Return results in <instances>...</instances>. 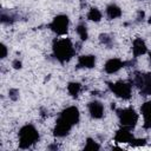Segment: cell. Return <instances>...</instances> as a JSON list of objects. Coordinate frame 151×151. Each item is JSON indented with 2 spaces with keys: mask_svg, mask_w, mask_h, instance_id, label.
Here are the masks:
<instances>
[{
  "mask_svg": "<svg viewBox=\"0 0 151 151\" xmlns=\"http://www.w3.org/2000/svg\"><path fill=\"white\" fill-rule=\"evenodd\" d=\"M52 48H53L54 57L60 63L68 61L74 55V53H76V50L73 47V44H72V41L68 38H63V39L54 40Z\"/></svg>",
  "mask_w": 151,
  "mask_h": 151,
  "instance_id": "cell-1",
  "label": "cell"
},
{
  "mask_svg": "<svg viewBox=\"0 0 151 151\" xmlns=\"http://www.w3.org/2000/svg\"><path fill=\"white\" fill-rule=\"evenodd\" d=\"M39 140V132L32 124L24 125L19 131V146L28 149Z\"/></svg>",
  "mask_w": 151,
  "mask_h": 151,
  "instance_id": "cell-2",
  "label": "cell"
},
{
  "mask_svg": "<svg viewBox=\"0 0 151 151\" xmlns=\"http://www.w3.org/2000/svg\"><path fill=\"white\" fill-rule=\"evenodd\" d=\"M117 114H118V118H119V123L124 127L132 129V127L136 126V124L138 122V113L132 107L117 110Z\"/></svg>",
  "mask_w": 151,
  "mask_h": 151,
  "instance_id": "cell-3",
  "label": "cell"
},
{
  "mask_svg": "<svg viewBox=\"0 0 151 151\" xmlns=\"http://www.w3.org/2000/svg\"><path fill=\"white\" fill-rule=\"evenodd\" d=\"M109 88L111 92H113L118 98H122L124 100H127L132 96L131 85L126 81H117V83H109Z\"/></svg>",
  "mask_w": 151,
  "mask_h": 151,
  "instance_id": "cell-4",
  "label": "cell"
},
{
  "mask_svg": "<svg viewBox=\"0 0 151 151\" xmlns=\"http://www.w3.org/2000/svg\"><path fill=\"white\" fill-rule=\"evenodd\" d=\"M68 25H70L68 17L65 14H59L52 20L50 27L58 35H65L68 32Z\"/></svg>",
  "mask_w": 151,
  "mask_h": 151,
  "instance_id": "cell-5",
  "label": "cell"
},
{
  "mask_svg": "<svg viewBox=\"0 0 151 151\" xmlns=\"http://www.w3.org/2000/svg\"><path fill=\"white\" fill-rule=\"evenodd\" d=\"M60 117L64 118L66 122H68L71 125H76L80 119V113L76 106H68L61 111Z\"/></svg>",
  "mask_w": 151,
  "mask_h": 151,
  "instance_id": "cell-6",
  "label": "cell"
},
{
  "mask_svg": "<svg viewBox=\"0 0 151 151\" xmlns=\"http://www.w3.org/2000/svg\"><path fill=\"white\" fill-rule=\"evenodd\" d=\"M72 126H73V125H71L68 122H66L64 118H61V117L59 116V118L57 119V124H55V126H54L53 133H54L55 137H59V138L65 137V136L68 134V132L71 131Z\"/></svg>",
  "mask_w": 151,
  "mask_h": 151,
  "instance_id": "cell-7",
  "label": "cell"
},
{
  "mask_svg": "<svg viewBox=\"0 0 151 151\" xmlns=\"http://www.w3.org/2000/svg\"><path fill=\"white\" fill-rule=\"evenodd\" d=\"M124 65H125V63H123L120 59H118V58H112V59H109V60L105 63L104 70H105L106 73L112 74V73L118 72L122 67H124Z\"/></svg>",
  "mask_w": 151,
  "mask_h": 151,
  "instance_id": "cell-8",
  "label": "cell"
},
{
  "mask_svg": "<svg viewBox=\"0 0 151 151\" xmlns=\"http://www.w3.org/2000/svg\"><path fill=\"white\" fill-rule=\"evenodd\" d=\"M88 112L92 118L100 119L104 116V105L98 100H93L88 104Z\"/></svg>",
  "mask_w": 151,
  "mask_h": 151,
  "instance_id": "cell-9",
  "label": "cell"
},
{
  "mask_svg": "<svg viewBox=\"0 0 151 151\" xmlns=\"http://www.w3.org/2000/svg\"><path fill=\"white\" fill-rule=\"evenodd\" d=\"M131 129L129 127H122L119 129L117 132H116V136H114V140L118 142V143H131V140L133 139V136L130 131Z\"/></svg>",
  "mask_w": 151,
  "mask_h": 151,
  "instance_id": "cell-10",
  "label": "cell"
},
{
  "mask_svg": "<svg viewBox=\"0 0 151 151\" xmlns=\"http://www.w3.org/2000/svg\"><path fill=\"white\" fill-rule=\"evenodd\" d=\"M132 52H133V55L136 58L146 53V44L142 38H136L133 40V42H132Z\"/></svg>",
  "mask_w": 151,
  "mask_h": 151,
  "instance_id": "cell-11",
  "label": "cell"
},
{
  "mask_svg": "<svg viewBox=\"0 0 151 151\" xmlns=\"http://www.w3.org/2000/svg\"><path fill=\"white\" fill-rule=\"evenodd\" d=\"M96 65V57L92 54H85L80 55L78 59V67H85V68H92Z\"/></svg>",
  "mask_w": 151,
  "mask_h": 151,
  "instance_id": "cell-12",
  "label": "cell"
},
{
  "mask_svg": "<svg viewBox=\"0 0 151 151\" xmlns=\"http://www.w3.org/2000/svg\"><path fill=\"white\" fill-rule=\"evenodd\" d=\"M140 92L144 96H151V72L144 73L143 84L140 86Z\"/></svg>",
  "mask_w": 151,
  "mask_h": 151,
  "instance_id": "cell-13",
  "label": "cell"
},
{
  "mask_svg": "<svg viewBox=\"0 0 151 151\" xmlns=\"http://www.w3.org/2000/svg\"><path fill=\"white\" fill-rule=\"evenodd\" d=\"M106 15L109 19H117L122 15V9L119 6L114 5V4H111L106 7Z\"/></svg>",
  "mask_w": 151,
  "mask_h": 151,
  "instance_id": "cell-14",
  "label": "cell"
},
{
  "mask_svg": "<svg viewBox=\"0 0 151 151\" xmlns=\"http://www.w3.org/2000/svg\"><path fill=\"white\" fill-rule=\"evenodd\" d=\"M80 90H81V86H80L79 83L71 81V83H68V85H67V91H68V93H70L73 98H77V97L79 96Z\"/></svg>",
  "mask_w": 151,
  "mask_h": 151,
  "instance_id": "cell-15",
  "label": "cell"
},
{
  "mask_svg": "<svg viewBox=\"0 0 151 151\" xmlns=\"http://www.w3.org/2000/svg\"><path fill=\"white\" fill-rule=\"evenodd\" d=\"M87 18L91 21L98 22V21L101 20V12L98 8H96V7H92V8H90V11L87 13Z\"/></svg>",
  "mask_w": 151,
  "mask_h": 151,
  "instance_id": "cell-16",
  "label": "cell"
},
{
  "mask_svg": "<svg viewBox=\"0 0 151 151\" xmlns=\"http://www.w3.org/2000/svg\"><path fill=\"white\" fill-rule=\"evenodd\" d=\"M76 31H77V33H78V35H79V38L81 40H86L88 38V33H87V28H86L85 24H79L77 26Z\"/></svg>",
  "mask_w": 151,
  "mask_h": 151,
  "instance_id": "cell-17",
  "label": "cell"
},
{
  "mask_svg": "<svg viewBox=\"0 0 151 151\" xmlns=\"http://www.w3.org/2000/svg\"><path fill=\"white\" fill-rule=\"evenodd\" d=\"M99 40H100L101 44H104V45L107 46V47H110V46L112 45V41H113V39H112L109 34H100Z\"/></svg>",
  "mask_w": 151,
  "mask_h": 151,
  "instance_id": "cell-18",
  "label": "cell"
},
{
  "mask_svg": "<svg viewBox=\"0 0 151 151\" xmlns=\"http://www.w3.org/2000/svg\"><path fill=\"white\" fill-rule=\"evenodd\" d=\"M100 149V146H99V144H97L93 139H91V138H88L87 140H86V145H85V150H99Z\"/></svg>",
  "mask_w": 151,
  "mask_h": 151,
  "instance_id": "cell-19",
  "label": "cell"
},
{
  "mask_svg": "<svg viewBox=\"0 0 151 151\" xmlns=\"http://www.w3.org/2000/svg\"><path fill=\"white\" fill-rule=\"evenodd\" d=\"M140 111H142V114H146L149 112H151V101H145L142 106H140Z\"/></svg>",
  "mask_w": 151,
  "mask_h": 151,
  "instance_id": "cell-20",
  "label": "cell"
},
{
  "mask_svg": "<svg viewBox=\"0 0 151 151\" xmlns=\"http://www.w3.org/2000/svg\"><path fill=\"white\" fill-rule=\"evenodd\" d=\"M132 146H142V145H145L146 144V140L144 138H138V139H132L131 143H130Z\"/></svg>",
  "mask_w": 151,
  "mask_h": 151,
  "instance_id": "cell-21",
  "label": "cell"
},
{
  "mask_svg": "<svg viewBox=\"0 0 151 151\" xmlns=\"http://www.w3.org/2000/svg\"><path fill=\"white\" fill-rule=\"evenodd\" d=\"M144 127L151 129V112L144 114Z\"/></svg>",
  "mask_w": 151,
  "mask_h": 151,
  "instance_id": "cell-22",
  "label": "cell"
},
{
  "mask_svg": "<svg viewBox=\"0 0 151 151\" xmlns=\"http://www.w3.org/2000/svg\"><path fill=\"white\" fill-rule=\"evenodd\" d=\"M8 94H9V98L12 100H17L18 97H19V91L15 90V88H12V90H9V93Z\"/></svg>",
  "mask_w": 151,
  "mask_h": 151,
  "instance_id": "cell-23",
  "label": "cell"
},
{
  "mask_svg": "<svg viewBox=\"0 0 151 151\" xmlns=\"http://www.w3.org/2000/svg\"><path fill=\"white\" fill-rule=\"evenodd\" d=\"M1 55H0V58H6V55H7V47L4 45V44H1Z\"/></svg>",
  "mask_w": 151,
  "mask_h": 151,
  "instance_id": "cell-24",
  "label": "cell"
},
{
  "mask_svg": "<svg viewBox=\"0 0 151 151\" xmlns=\"http://www.w3.org/2000/svg\"><path fill=\"white\" fill-rule=\"evenodd\" d=\"M13 67H14L15 70L21 68V61H20V60H18V59H15V60L13 61Z\"/></svg>",
  "mask_w": 151,
  "mask_h": 151,
  "instance_id": "cell-25",
  "label": "cell"
},
{
  "mask_svg": "<svg viewBox=\"0 0 151 151\" xmlns=\"http://www.w3.org/2000/svg\"><path fill=\"white\" fill-rule=\"evenodd\" d=\"M149 22H150V24H151V17H150V19H149Z\"/></svg>",
  "mask_w": 151,
  "mask_h": 151,
  "instance_id": "cell-26",
  "label": "cell"
},
{
  "mask_svg": "<svg viewBox=\"0 0 151 151\" xmlns=\"http://www.w3.org/2000/svg\"><path fill=\"white\" fill-rule=\"evenodd\" d=\"M150 60H151V52H150Z\"/></svg>",
  "mask_w": 151,
  "mask_h": 151,
  "instance_id": "cell-27",
  "label": "cell"
}]
</instances>
